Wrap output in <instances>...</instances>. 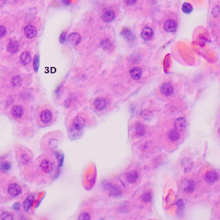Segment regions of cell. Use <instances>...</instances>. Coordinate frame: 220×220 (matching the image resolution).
I'll return each mask as SVG.
<instances>
[{
	"mask_svg": "<svg viewBox=\"0 0 220 220\" xmlns=\"http://www.w3.org/2000/svg\"><path fill=\"white\" fill-rule=\"evenodd\" d=\"M164 28L166 32L173 33V32H175L177 29V24L174 20H166L165 25H164Z\"/></svg>",
	"mask_w": 220,
	"mask_h": 220,
	"instance_id": "52a82bcc",
	"label": "cell"
},
{
	"mask_svg": "<svg viewBox=\"0 0 220 220\" xmlns=\"http://www.w3.org/2000/svg\"><path fill=\"white\" fill-rule=\"evenodd\" d=\"M91 218H90V215L89 214H87V213H83L81 214L80 216H79V220H89Z\"/></svg>",
	"mask_w": 220,
	"mask_h": 220,
	"instance_id": "f546056e",
	"label": "cell"
},
{
	"mask_svg": "<svg viewBox=\"0 0 220 220\" xmlns=\"http://www.w3.org/2000/svg\"><path fill=\"white\" fill-rule=\"evenodd\" d=\"M129 74H130V76H131V78L133 79L138 80L142 77V70L140 69L139 67H134V68L130 70Z\"/></svg>",
	"mask_w": 220,
	"mask_h": 220,
	"instance_id": "5bb4252c",
	"label": "cell"
},
{
	"mask_svg": "<svg viewBox=\"0 0 220 220\" xmlns=\"http://www.w3.org/2000/svg\"><path fill=\"white\" fill-rule=\"evenodd\" d=\"M186 125H187L186 120L184 118H182V117L177 119L176 122H175V129H178V130H181V129H185Z\"/></svg>",
	"mask_w": 220,
	"mask_h": 220,
	"instance_id": "ac0fdd59",
	"label": "cell"
},
{
	"mask_svg": "<svg viewBox=\"0 0 220 220\" xmlns=\"http://www.w3.org/2000/svg\"><path fill=\"white\" fill-rule=\"evenodd\" d=\"M5 3V0H0V6H1V5H3Z\"/></svg>",
	"mask_w": 220,
	"mask_h": 220,
	"instance_id": "74e56055",
	"label": "cell"
},
{
	"mask_svg": "<svg viewBox=\"0 0 220 220\" xmlns=\"http://www.w3.org/2000/svg\"><path fill=\"white\" fill-rule=\"evenodd\" d=\"M145 133V128L143 124L141 123H138V125L136 126V134L138 137H142L144 136Z\"/></svg>",
	"mask_w": 220,
	"mask_h": 220,
	"instance_id": "7402d4cb",
	"label": "cell"
},
{
	"mask_svg": "<svg viewBox=\"0 0 220 220\" xmlns=\"http://www.w3.org/2000/svg\"><path fill=\"white\" fill-rule=\"evenodd\" d=\"M12 83L13 86H19V85H21V79H20V76H15L12 79Z\"/></svg>",
	"mask_w": 220,
	"mask_h": 220,
	"instance_id": "d4e9b609",
	"label": "cell"
},
{
	"mask_svg": "<svg viewBox=\"0 0 220 220\" xmlns=\"http://www.w3.org/2000/svg\"><path fill=\"white\" fill-rule=\"evenodd\" d=\"M218 175L214 171H209L204 176V180L209 184H213L218 181Z\"/></svg>",
	"mask_w": 220,
	"mask_h": 220,
	"instance_id": "7a4b0ae2",
	"label": "cell"
},
{
	"mask_svg": "<svg viewBox=\"0 0 220 220\" xmlns=\"http://www.w3.org/2000/svg\"><path fill=\"white\" fill-rule=\"evenodd\" d=\"M182 186H183L184 191L187 193H192L196 187V184L193 181H183Z\"/></svg>",
	"mask_w": 220,
	"mask_h": 220,
	"instance_id": "30bf717a",
	"label": "cell"
},
{
	"mask_svg": "<svg viewBox=\"0 0 220 220\" xmlns=\"http://www.w3.org/2000/svg\"><path fill=\"white\" fill-rule=\"evenodd\" d=\"M60 42L63 43V42H65V33H63L61 36H60Z\"/></svg>",
	"mask_w": 220,
	"mask_h": 220,
	"instance_id": "e575fe53",
	"label": "cell"
},
{
	"mask_svg": "<svg viewBox=\"0 0 220 220\" xmlns=\"http://www.w3.org/2000/svg\"><path fill=\"white\" fill-rule=\"evenodd\" d=\"M1 218L4 220H6V219H13V217H12V215L11 213H9V212H4V213H2V215H1Z\"/></svg>",
	"mask_w": 220,
	"mask_h": 220,
	"instance_id": "4316f807",
	"label": "cell"
},
{
	"mask_svg": "<svg viewBox=\"0 0 220 220\" xmlns=\"http://www.w3.org/2000/svg\"><path fill=\"white\" fill-rule=\"evenodd\" d=\"M40 118H41V120H42V122L43 123H48V122H50L51 120H52V113H51V111L48 110V109L43 110L41 113V115H40Z\"/></svg>",
	"mask_w": 220,
	"mask_h": 220,
	"instance_id": "277c9868",
	"label": "cell"
},
{
	"mask_svg": "<svg viewBox=\"0 0 220 220\" xmlns=\"http://www.w3.org/2000/svg\"><path fill=\"white\" fill-rule=\"evenodd\" d=\"M128 5H133L137 3V0H125Z\"/></svg>",
	"mask_w": 220,
	"mask_h": 220,
	"instance_id": "d6a6232c",
	"label": "cell"
},
{
	"mask_svg": "<svg viewBox=\"0 0 220 220\" xmlns=\"http://www.w3.org/2000/svg\"><path fill=\"white\" fill-rule=\"evenodd\" d=\"M177 205H178V207H179L180 209H181L183 208V203H182V201L181 200H179L177 202Z\"/></svg>",
	"mask_w": 220,
	"mask_h": 220,
	"instance_id": "836d02e7",
	"label": "cell"
},
{
	"mask_svg": "<svg viewBox=\"0 0 220 220\" xmlns=\"http://www.w3.org/2000/svg\"><path fill=\"white\" fill-rule=\"evenodd\" d=\"M39 64H40V58H39V56L37 55V56L35 57V60H34V68H35V71L38 70Z\"/></svg>",
	"mask_w": 220,
	"mask_h": 220,
	"instance_id": "f1b7e54d",
	"label": "cell"
},
{
	"mask_svg": "<svg viewBox=\"0 0 220 220\" xmlns=\"http://www.w3.org/2000/svg\"><path fill=\"white\" fill-rule=\"evenodd\" d=\"M8 193L12 197H17L21 193V187L18 184L12 183L8 187Z\"/></svg>",
	"mask_w": 220,
	"mask_h": 220,
	"instance_id": "8992f818",
	"label": "cell"
},
{
	"mask_svg": "<svg viewBox=\"0 0 220 220\" xmlns=\"http://www.w3.org/2000/svg\"><path fill=\"white\" fill-rule=\"evenodd\" d=\"M119 194H121V192H120V190H119L117 187H112V188H111V195H113V196H117V195H119Z\"/></svg>",
	"mask_w": 220,
	"mask_h": 220,
	"instance_id": "4dcf8cb0",
	"label": "cell"
},
{
	"mask_svg": "<svg viewBox=\"0 0 220 220\" xmlns=\"http://www.w3.org/2000/svg\"><path fill=\"white\" fill-rule=\"evenodd\" d=\"M34 196L33 195H30L29 197H27L26 200H25V202H24L23 203V207H24V209L26 210V211H28L30 208H31V206H32V204H33V202H34Z\"/></svg>",
	"mask_w": 220,
	"mask_h": 220,
	"instance_id": "e0dca14e",
	"label": "cell"
},
{
	"mask_svg": "<svg viewBox=\"0 0 220 220\" xmlns=\"http://www.w3.org/2000/svg\"><path fill=\"white\" fill-rule=\"evenodd\" d=\"M19 208H20V204H19V203H16V204L13 206V209H16V210H18Z\"/></svg>",
	"mask_w": 220,
	"mask_h": 220,
	"instance_id": "8d00e7d4",
	"label": "cell"
},
{
	"mask_svg": "<svg viewBox=\"0 0 220 220\" xmlns=\"http://www.w3.org/2000/svg\"><path fill=\"white\" fill-rule=\"evenodd\" d=\"M63 4L64 5H70V0H63Z\"/></svg>",
	"mask_w": 220,
	"mask_h": 220,
	"instance_id": "d590c367",
	"label": "cell"
},
{
	"mask_svg": "<svg viewBox=\"0 0 220 220\" xmlns=\"http://www.w3.org/2000/svg\"><path fill=\"white\" fill-rule=\"evenodd\" d=\"M68 40H69V42L72 44V45L76 46V45L79 44L81 38H80V35H79V34H77V33H72V34H70V35H69Z\"/></svg>",
	"mask_w": 220,
	"mask_h": 220,
	"instance_id": "2e32d148",
	"label": "cell"
},
{
	"mask_svg": "<svg viewBox=\"0 0 220 220\" xmlns=\"http://www.w3.org/2000/svg\"><path fill=\"white\" fill-rule=\"evenodd\" d=\"M85 123V122L84 118H82L81 116H77L73 121V129L77 131L80 130L84 128Z\"/></svg>",
	"mask_w": 220,
	"mask_h": 220,
	"instance_id": "5b68a950",
	"label": "cell"
},
{
	"mask_svg": "<svg viewBox=\"0 0 220 220\" xmlns=\"http://www.w3.org/2000/svg\"><path fill=\"white\" fill-rule=\"evenodd\" d=\"M41 169L45 172L47 174H50L52 171H53V168H54V166H53V163L48 160H43L42 162L41 163Z\"/></svg>",
	"mask_w": 220,
	"mask_h": 220,
	"instance_id": "3957f363",
	"label": "cell"
},
{
	"mask_svg": "<svg viewBox=\"0 0 220 220\" xmlns=\"http://www.w3.org/2000/svg\"><path fill=\"white\" fill-rule=\"evenodd\" d=\"M115 17H116L115 12L111 10H108V11H106V12H103L101 18L105 22H111L115 20Z\"/></svg>",
	"mask_w": 220,
	"mask_h": 220,
	"instance_id": "7c38bea8",
	"label": "cell"
},
{
	"mask_svg": "<svg viewBox=\"0 0 220 220\" xmlns=\"http://www.w3.org/2000/svg\"><path fill=\"white\" fill-rule=\"evenodd\" d=\"M94 107L97 110H103L107 107V101L103 98H98L94 101Z\"/></svg>",
	"mask_w": 220,
	"mask_h": 220,
	"instance_id": "4fadbf2b",
	"label": "cell"
},
{
	"mask_svg": "<svg viewBox=\"0 0 220 220\" xmlns=\"http://www.w3.org/2000/svg\"><path fill=\"white\" fill-rule=\"evenodd\" d=\"M151 199V193H144L143 196H142V200L145 203H148L150 202Z\"/></svg>",
	"mask_w": 220,
	"mask_h": 220,
	"instance_id": "83f0119b",
	"label": "cell"
},
{
	"mask_svg": "<svg viewBox=\"0 0 220 220\" xmlns=\"http://www.w3.org/2000/svg\"><path fill=\"white\" fill-rule=\"evenodd\" d=\"M192 10H193V7H192V5L190 4L185 3L183 5V6H182V11L185 12V13H187V14L190 13V12H192Z\"/></svg>",
	"mask_w": 220,
	"mask_h": 220,
	"instance_id": "cb8c5ba5",
	"label": "cell"
},
{
	"mask_svg": "<svg viewBox=\"0 0 220 220\" xmlns=\"http://www.w3.org/2000/svg\"><path fill=\"white\" fill-rule=\"evenodd\" d=\"M138 179V174L137 172L133 171V172H130L129 174H128L127 180L129 183H134V182H136Z\"/></svg>",
	"mask_w": 220,
	"mask_h": 220,
	"instance_id": "44dd1931",
	"label": "cell"
},
{
	"mask_svg": "<svg viewBox=\"0 0 220 220\" xmlns=\"http://www.w3.org/2000/svg\"><path fill=\"white\" fill-rule=\"evenodd\" d=\"M36 33H37V32H36V29H35V27L34 26L28 25V26H26L24 28V34H25V35H26L27 38H29V39H32V38L35 37Z\"/></svg>",
	"mask_w": 220,
	"mask_h": 220,
	"instance_id": "ba28073f",
	"label": "cell"
},
{
	"mask_svg": "<svg viewBox=\"0 0 220 220\" xmlns=\"http://www.w3.org/2000/svg\"><path fill=\"white\" fill-rule=\"evenodd\" d=\"M19 48H20V44L17 41H14V40L10 41V42L8 43V46H7V50L10 53H12V54L17 53Z\"/></svg>",
	"mask_w": 220,
	"mask_h": 220,
	"instance_id": "8fae6325",
	"label": "cell"
},
{
	"mask_svg": "<svg viewBox=\"0 0 220 220\" xmlns=\"http://www.w3.org/2000/svg\"><path fill=\"white\" fill-rule=\"evenodd\" d=\"M5 32H6V30H5V26H0V37H3L4 35H5Z\"/></svg>",
	"mask_w": 220,
	"mask_h": 220,
	"instance_id": "1f68e13d",
	"label": "cell"
},
{
	"mask_svg": "<svg viewBox=\"0 0 220 220\" xmlns=\"http://www.w3.org/2000/svg\"><path fill=\"white\" fill-rule=\"evenodd\" d=\"M11 167V165L8 162H3L0 164V169L4 172H6L10 169Z\"/></svg>",
	"mask_w": 220,
	"mask_h": 220,
	"instance_id": "484cf974",
	"label": "cell"
},
{
	"mask_svg": "<svg viewBox=\"0 0 220 220\" xmlns=\"http://www.w3.org/2000/svg\"><path fill=\"white\" fill-rule=\"evenodd\" d=\"M160 92L166 96H170L174 93V87L170 83H164L160 86Z\"/></svg>",
	"mask_w": 220,
	"mask_h": 220,
	"instance_id": "6da1fadb",
	"label": "cell"
},
{
	"mask_svg": "<svg viewBox=\"0 0 220 220\" xmlns=\"http://www.w3.org/2000/svg\"><path fill=\"white\" fill-rule=\"evenodd\" d=\"M152 35H153V31H152L151 28L148 27V26L144 27V28L143 29V31H142V34H141L142 38H143L144 41H149V40H151Z\"/></svg>",
	"mask_w": 220,
	"mask_h": 220,
	"instance_id": "9a60e30c",
	"label": "cell"
},
{
	"mask_svg": "<svg viewBox=\"0 0 220 220\" xmlns=\"http://www.w3.org/2000/svg\"><path fill=\"white\" fill-rule=\"evenodd\" d=\"M122 35L128 40V41H132L133 39H135V37L133 36L132 33L129 30V29H124L122 32Z\"/></svg>",
	"mask_w": 220,
	"mask_h": 220,
	"instance_id": "603a6c76",
	"label": "cell"
},
{
	"mask_svg": "<svg viewBox=\"0 0 220 220\" xmlns=\"http://www.w3.org/2000/svg\"><path fill=\"white\" fill-rule=\"evenodd\" d=\"M180 138V133L178 131V129H172L169 134H168V138L170 139V141L174 142V141H177Z\"/></svg>",
	"mask_w": 220,
	"mask_h": 220,
	"instance_id": "d6986e66",
	"label": "cell"
},
{
	"mask_svg": "<svg viewBox=\"0 0 220 220\" xmlns=\"http://www.w3.org/2000/svg\"><path fill=\"white\" fill-rule=\"evenodd\" d=\"M11 113L14 118H21L23 116L24 110L20 106H13L11 109Z\"/></svg>",
	"mask_w": 220,
	"mask_h": 220,
	"instance_id": "9c48e42d",
	"label": "cell"
},
{
	"mask_svg": "<svg viewBox=\"0 0 220 220\" xmlns=\"http://www.w3.org/2000/svg\"><path fill=\"white\" fill-rule=\"evenodd\" d=\"M30 62H31V57H30L29 53L28 52H24L23 54L21 55V57H20V63L22 64H24V65H26Z\"/></svg>",
	"mask_w": 220,
	"mask_h": 220,
	"instance_id": "ffe728a7",
	"label": "cell"
}]
</instances>
